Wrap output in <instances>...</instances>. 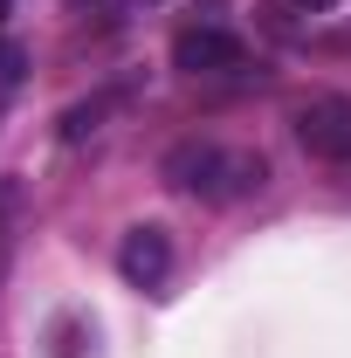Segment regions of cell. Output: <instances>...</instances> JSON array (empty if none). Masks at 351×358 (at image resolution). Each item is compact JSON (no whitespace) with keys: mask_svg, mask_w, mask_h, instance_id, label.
Segmentation results:
<instances>
[{"mask_svg":"<svg viewBox=\"0 0 351 358\" xmlns=\"http://www.w3.org/2000/svg\"><path fill=\"white\" fill-rule=\"evenodd\" d=\"M166 186L186 200H241V193H262L268 186V159L262 152H227L214 138H186L166 152Z\"/></svg>","mask_w":351,"mask_h":358,"instance_id":"obj_1","label":"cell"},{"mask_svg":"<svg viewBox=\"0 0 351 358\" xmlns=\"http://www.w3.org/2000/svg\"><path fill=\"white\" fill-rule=\"evenodd\" d=\"M296 145L324 166H351V96H310L296 103Z\"/></svg>","mask_w":351,"mask_h":358,"instance_id":"obj_2","label":"cell"},{"mask_svg":"<svg viewBox=\"0 0 351 358\" xmlns=\"http://www.w3.org/2000/svg\"><path fill=\"white\" fill-rule=\"evenodd\" d=\"M241 62H248V48L234 42L227 28H186L173 42V69H186V76H227Z\"/></svg>","mask_w":351,"mask_h":358,"instance_id":"obj_3","label":"cell"},{"mask_svg":"<svg viewBox=\"0 0 351 358\" xmlns=\"http://www.w3.org/2000/svg\"><path fill=\"white\" fill-rule=\"evenodd\" d=\"M117 268H124V282H138V289H159L166 268H173V234L166 227H131L117 241Z\"/></svg>","mask_w":351,"mask_h":358,"instance_id":"obj_4","label":"cell"},{"mask_svg":"<svg viewBox=\"0 0 351 358\" xmlns=\"http://www.w3.org/2000/svg\"><path fill=\"white\" fill-rule=\"evenodd\" d=\"M117 103H124L117 90H96L89 103H69V110H62V145H83L89 131H103V117H110Z\"/></svg>","mask_w":351,"mask_h":358,"instance_id":"obj_5","label":"cell"},{"mask_svg":"<svg viewBox=\"0 0 351 358\" xmlns=\"http://www.w3.org/2000/svg\"><path fill=\"white\" fill-rule=\"evenodd\" d=\"M89 345H96V331H89L76 310H62L55 324H48V352L55 358H89Z\"/></svg>","mask_w":351,"mask_h":358,"instance_id":"obj_6","label":"cell"},{"mask_svg":"<svg viewBox=\"0 0 351 358\" xmlns=\"http://www.w3.org/2000/svg\"><path fill=\"white\" fill-rule=\"evenodd\" d=\"M21 69H28V55H21V42H7V35H0V83H14Z\"/></svg>","mask_w":351,"mask_h":358,"instance_id":"obj_7","label":"cell"},{"mask_svg":"<svg viewBox=\"0 0 351 358\" xmlns=\"http://www.w3.org/2000/svg\"><path fill=\"white\" fill-rule=\"evenodd\" d=\"M69 7H76V14H83V7H96V21H110V14H117V0H69Z\"/></svg>","mask_w":351,"mask_h":358,"instance_id":"obj_8","label":"cell"},{"mask_svg":"<svg viewBox=\"0 0 351 358\" xmlns=\"http://www.w3.org/2000/svg\"><path fill=\"white\" fill-rule=\"evenodd\" d=\"M296 7H303V14H331L338 0H296Z\"/></svg>","mask_w":351,"mask_h":358,"instance_id":"obj_9","label":"cell"},{"mask_svg":"<svg viewBox=\"0 0 351 358\" xmlns=\"http://www.w3.org/2000/svg\"><path fill=\"white\" fill-rule=\"evenodd\" d=\"M7 7H14V0H0V21H7Z\"/></svg>","mask_w":351,"mask_h":358,"instance_id":"obj_10","label":"cell"}]
</instances>
